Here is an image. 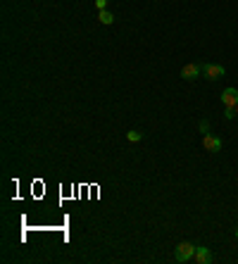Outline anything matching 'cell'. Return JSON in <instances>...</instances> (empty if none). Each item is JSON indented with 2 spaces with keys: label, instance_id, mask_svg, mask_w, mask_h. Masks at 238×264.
I'll use <instances>...</instances> for the list:
<instances>
[{
  "label": "cell",
  "instance_id": "6da1fadb",
  "mask_svg": "<svg viewBox=\"0 0 238 264\" xmlns=\"http://www.w3.org/2000/svg\"><path fill=\"white\" fill-rule=\"evenodd\" d=\"M193 255H195V245L193 243H179L176 245V252H174V260L183 264V262H191Z\"/></svg>",
  "mask_w": 238,
  "mask_h": 264
},
{
  "label": "cell",
  "instance_id": "7a4b0ae2",
  "mask_svg": "<svg viewBox=\"0 0 238 264\" xmlns=\"http://www.w3.org/2000/svg\"><path fill=\"white\" fill-rule=\"evenodd\" d=\"M202 148H205L207 153H221L224 143H221L217 136H212V133H205V136H202Z\"/></svg>",
  "mask_w": 238,
  "mask_h": 264
},
{
  "label": "cell",
  "instance_id": "3957f363",
  "mask_svg": "<svg viewBox=\"0 0 238 264\" xmlns=\"http://www.w3.org/2000/svg\"><path fill=\"white\" fill-rule=\"evenodd\" d=\"M202 74H205L210 81H217L219 76L226 74V69H224V65H202Z\"/></svg>",
  "mask_w": 238,
  "mask_h": 264
},
{
  "label": "cell",
  "instance_id": "277c9868",
  "mask_svg": "<svg viewBox=\"0 0 238 264\" xmlns=\"http://www.w3.org/2000/svg\"><path fill=\"white\" fill-rule=\"evenodd\" d=\"M200 74H202V65H195V62L183 65V69H181V76L186 79V81H195Z\"/></svg>",
  "mask_w": 238,
  "mask_h": 264
},
{
  "label": "cell",
  "instance_id": "5b68a950",
  "mask_svg": "<svg viewBox=\"0 0 238 264\" xmlns=\"http://www.w3.org/2000/svg\"><path fill=\"white\" fill-rule=\"evenodd\" d=\"M221 103H224V107L236 110V105H238V88H226V90L221 93Z\"/></svg>",
  "mask_w": 238,
  "mask_h": 264
},
{
  "label": "cell",
  "instance_id": "8992f818",
  "mask_svg": "<svg viewBox=\"0 0 238 264\" xmlns=\"http://www.w3.org/2000/svg\"><path fill=\"white\" fill-rule=\"evenodd\" d=\"M193 260H195L198 264H210V262H212V252H210L207 247H195Z\"/></svg>",
  "mask_w": 238,
  "mask_h": 264
},
{
  "label": "cell",
  "instance_id": "52a82bcc",
  "mask_svg": "<svg viewBox=\"0 0 238 264\" xmlns=\"http://www.w3.org/2000/svg\"><path fill=\"white\" fill-rule=\"evenodd\" d=\"M98 19H100V24H112L114 22V15H112L110 10H100L98 12Z\"/></svg>",
  "mask_w": 238,
  "mask_h": 264
},
{
  "label": "cell",
  "instance_id": "ba28073f",
  "mask_svg": "<svg viewBox=\"0 0 238 264\" xmlns=\"http://www.w3.org/2000/svg\"><path fill=\"white\" fill-rule=\"evenodd\" d=\"M127 141L129 143H141V141H143V133H141V131H129Z\"/></svg>",
  "mask_w": 238,
  "mask_h": 264
},
{
  "label": "cell",
  "instance_id": "9c48e42d",
  "mask_svg": "<svg viewBox=\"0 0 238 264\" xmlns=\"http://www.w3.org/2000/svg\"><path fill=\"white\" fill-rule=\"evenodd\" d=\"M95 7H98V12L100 10H108V0H95Z\"/></svg>",
  "mask_w": 238,
  "mask_h": 264
},
{
  "label": "cell",
  "instance_id": "30bf717a",
  "mask_svg": "<svg viewBox=\"0 0 238 264\" xmlns=\"http://www.w3.org/2000/svg\"><path fill=\"white\" fill-rule=\"evenodd\" d=\"M200 131H202V133H207V131H210V122H205V119H202V122H200Z\"/></svg>",
  "mask_w": 238,
  "mask_h": 264
},
{
  "label": "cell",
  "instance_id": "8fae6325",
  "mask_svg": "<svg viewBox=\"0 0 238 264\" xmlns=\"http://www.w3.org/2000/svg\"><path fill=\"white\" fill-rule=\"evenodd\" d=\"M236 117H238V105H236Z\"/></svg>",
  "mask_w": 238,
  "mask_h": 264
},
{
  "label": "cell",
  "instance_id": "7c38bea8",
  "mask_svg": "<svg viewBox=\"0 0 238 264\" xmlns=\"http://www.w3.org/2000/svg\"><path fill=\"white\" fill-rule=\"evenodd\" d=\"M236 241H238V229H236Z\"/></svg>",
  "mask_w": 238,
  "mask_h": 264
}]
</instances>
